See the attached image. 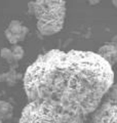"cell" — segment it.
<instances>
[{"label":"cell","instance_id":"1","mask_svg":"<svg viewBox=\"0 0 117 123\" xmlns=\"http://www.w3.org/2000/svg\"><path fill=\"white\" fill-rule=\"evenodd\" d=\"M23 81L28 102L20 119L87 123L114 84V72L97 52L52 49L27 68Z\"/></svg>","mask_w":117,"mask_h":123},{"label":"cell","instance_id":"2","mask_svg":"<svg viewBox=\"0 0 117 123\" xmlns=\"http://www.w3.org/2000/svg\"><path fill=\"white\" fill-rule=\"evenodd\" d=\"M28 11L36 18L38 32L42 36H52L64 28L66 1L63 0H37L28 3Z\"/></svg>","mask_w":117,"mask_h":123},{"label":"cell","instance_id":"3","mask_svg":"<svg viewBox=\"0 0 117 123\" xmlns=\"http://www.w3.org/2000/svg\"><path fill=\"white\" fill-rule=\"evenodd\" d=\"M88 123H117V83L109 88Z\"/></svg>","mask_w":117,"mask_h":123},{"label":"cell","instance_id":"4","mask_svg":"<svg viewBox=\"0 0 117 123\" xmlns=\"http://www.w3.org/2000/svg\"><path fill=\"white\" fill-rule=\"evenodd\" d=\"M5 37L13 45H18L20 42L24 41L29 34V29L18 20H13L4 31Z\"/></svg>","mask_w":117,"mask_h":123},{"label":"cell","instance_id":"5","mask_svg":"<svg viewBox=\"0 0 117 123\" xmlns=\"http://www.w3.org/2000/svg\"><path fill=\"white\" fill-rule=\"evenodd\" d=\"M97 53L111 67L117 64V43L115 42H107L103 44Z\"/></svg>","mask_w":117,"mask_h":123},{"label":"cell","instance_id":"6","mask_svg":"<svg viewBox=\"0 0 117 123\" xmlns=\"http://www.w3.org/2000/svg\"><path fill=\"white\" fill-rule=\"evenodd\" d=\"M24 79V76L17 72V69H10L9 71L0 74V82H5L9 86H13L18 83L19 80Z\"/></svg>","mask_w":117,"mask_h":123},{"label":"cell","instance_id":"7","mask_svg":"<svg viewBox=\"0 0 117 123\" xmlns=\"http://www.w3.org/2000/svg\"><path fill=\"white\" fill-rule=\"evenodd\" d=\"M13 107L6 101H0V120H8L13 117Z\"/></svg>","mask_w":117,"mask_h":123},{"label":"cell","instance_id":"8","mask_svg":"<svg viewBox=\"0 0 117 123\" xmlns=\"http://www.w3.org/2000/svg\"><path fill=\"white\" fill-rule=\"evenodd\" d=\"M0 55H1L2 59H4L7 63H8L10 69H17L18 68V62L15 61L14 55H13V53L11 51L10 48L3 47L1 50H0Z\"/></svg>","mask_w":117,"mask_h":123},{"label":"cell","instance_id":"9","mask_svg":"<svg viewBox=\"0 0 117 123\" xmlns=\"http://www.w3.org/2000/svg\"><path fill=\"white\" fill-rule=\"evenodd\" d=\"M10 49H11V51H13V53L15 61L19 63V62L21 61L23 57H24V55H25L24 48H23L21 45L18 44V45H13V47H11Z\"/></svg>","mask_w":117,"mask_h":123},{"label":"cell","instance_id":"10","mask_svg":"<svg viewBox=\"0 0 117 123\" xmlns=\"http://www.w3.org/2000/svg\"><path fill=\"white\" fill-rule=\"evenodd\" d=\"M112 4L114 5L115 7H117V0H114V1H112Z\"/></svg>","mask_w":117,"mask_h":123},{"label":"cell","instance_id":"11","mask_svg":"<svg viewBox=\"0 0 117 123\" xmlns=\"http://www.w3.org/2000/svg\"><path fill=\"white\" fill-rule=\"evenodd\" d=\"M100 1H89V3H93V4H95V3H96V4H97V3H99Z\"/></svg>","mask_w":117,"mask_h":123},{"label":"cell","instance_id":"12","mask_svg":"<svg viewBox=\"0 0 117 123\" xmlns=\"http://www.w3.org/2000/svg\"><path fill=\"white\" fill-rule=\"evenodd\" d=\"M0 123H2V121H1V120H0Z\"/></svg>","mask_w":117,"mask_h":123}]
</instances>
